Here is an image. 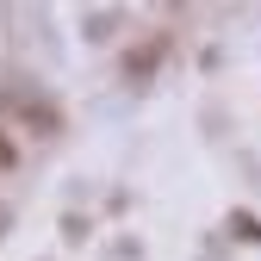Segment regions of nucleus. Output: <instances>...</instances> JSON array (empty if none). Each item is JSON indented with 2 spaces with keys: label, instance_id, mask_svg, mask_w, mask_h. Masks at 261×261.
<instances>
[{
  "label": "nucleus",
  "instance_id": "nucleus-1",
  "mask_svg": "<svg viewBox=\"0 0 261 261\" xmlns=\"http://www.w3.org/2000/svg\"><path fill=\"white\" fill-rule=\"evenodd\" d=\"M7 112L25 124V130H38V137H56L62 130V112L50 100H31V93H7Z\"/></svg>",
  "mask_w": 261,
  "mask_h": 261
},
{
  "label": "nucleus",
  "instance_id": "nucleus-2",
  "mask_svg": "<svg viewBox=\"0 0 261 261\" xmlns=\"http://www.w3.org/2000/svg\"><path fill=\"white\" fill-rule=\"evenodd\" d=\"M19 168V149H13V137H7V124H0V174H13Z\"/></svg>",
  "mask_w": 261,
  "mask_h": 261
}]
</instances>
